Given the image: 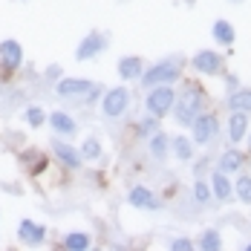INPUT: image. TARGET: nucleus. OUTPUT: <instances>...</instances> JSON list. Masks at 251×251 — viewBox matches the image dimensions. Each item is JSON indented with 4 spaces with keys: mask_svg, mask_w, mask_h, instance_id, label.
Instances as JSON below:
<instances>
[{
    "mask_svg": "<svg viewBox=\"0 0 251 251\" xmlns=\"http://www.w3.org/2000/svg\"><path fill=\"white\" fill-rule=\"evenodd\" d=\"M246 133H249V113H243V110H231V119H228V139H231V145L243 142Z\"/></svg>",
    "mask_w": 251,
    "mask_h": 251,
    "instance_id": "nucleus-15",
    "label": "nucleus"
},
{
    "mask_svg": "<svg viewBox=\"0 0 251 251\" xmlns=\"http://www.w3.org/2000/svg\"><path fill=\"white\" fill-rule=\"evenodd\" d=\"M90 243H93V240H90L87 231H70V234L64 237L61 246H64L67 251H84V249H90Z\"/></svg>",
    "mask_w": 251,
    "mask_h": 251,
    "instance_id": "nucleus-21",
    "label": "nucleus"
},
{
    "mask_svg": "<svg viewBox=\"0 0 251 251\" xmlns=\"http://www.w3.org/2000/svg\"><path fill=\"white\" fill-rule=\"evenodd\" d=\"M61 73H64V70H61L58 64H50V67H47V73H44V78H47V81H58Z\"/></svg>",
    "mask_w": 251,
    "mask_h": 251,
    "instance_id": "nucleus-31",
    "label": "nucleus"
},
{
    "mask_svg": "<svg viewBox=\"0 0 251 251\" xmlns=\"http://www.w3.org/2000/svg\"><path fill=\"white\" fill-rule=\"evenodd\" d=\"M119 78L122 81H136V78H142L145 73V61L139 58V55H125V58H119Z\"/></svg>",
    "mask_w": 251,
    "mask_h": 251,
    "instance_id": "nucleus-14",
    "label": "nucleus"
},
{
    "mask_svg": "<svg viewBox=\"0 0 251 251\" xmlns=\"http://www.w3.org/2000/svg\"><path fill=\"white\" fill-rule=\"evenodd\" d=\"M24 119H26V125H29V127H44V125H47V113H44V107H38V104L26 107Z\"/></svg>",
    "mask_w": 251,
    "mask_h": 251,
    "instance_id": "nucleus-25",
    "label": "nucleus"
},
{
    "mask_svg": "<svg viewBox=\"0 0 251 251\" xmlns=\"http://www.w3.org/2000/svg\"><path fill=\"white\" fill-rule=\"evenodd\" d=\"M211 32H214V41L223 44V47H231V44L237 41V32H234V26L228 24V21H217Z\"/></svg>",
    "mask_w": 251,
    "mask_h": 251,
    "instance_id": "nucleus-22",
    "label": "nucleus"
},
{
    "mask_svg": "<svg viewBox=\"0 0 251 251\" xmlns=\"http://www.w3.org/2000/svg\"><path fill=\"white\" fill-rule=\"evenodd\" d=\"M211 194H214V197H217L220 202L231 200V194H234V185L228 182V174L217 171V174L211 176Z\"/></svg>",
    "mask_w": 251,
    "mask_h": 251,
    "instance_id": "nucleus-16",
    "label": "nucleus"
},
{
    "mask_svg": "<svg viewBox=\"0 0 251 251\" xmlns=\"http://www.w3.org/2000/svg\"><path fill=\"white\" fill-rule=\"evenodd\" d=\"M249 151H251V136H249Z\"/></svg>",
    "mask_w": 251,
    "mask_h": 251,
    "instance_id": "nucleus-33",
    "label": "nucleus"
},
{
    "mask_svg": "<svg viewBox=\"0 0 251 251\" xmlns=\"http://www.w3.org/2000/svg\"><path fill=\"white\" fill-rule=\"evenodd\" d=\"M191 127H194V145H208V142L217 136V130H220L217 116H211V113H200V116L191 122Z\"/></svg>",
    "mask_w": 251,
    "mask_h": 251,
    "instance_id": "nucleus-9",
    "label": "nucleus"
},
{
    "mask_svg": "<svg viewBox=\"0 0 251 251\" xmlns=\"http://www.w3.org/2000/svg\"><path fill=\"white\" fill-rule=\"evenodd\" d=\"M107 35L104 32H90V35H84L81 38V44H78L75 50V61H93L101 50H107Z\"/></svg>",
    "mask_w": 251,
    "mask_h": 251,
    "instance_id": "nucleus-7",
    "label": "nucleus"
},
{
    "mask_svg": "<svg viewBox=\"0 0 251 251\" xmlns=\"http://www.w3.org/2000/svg\"><path fill=\"white\" fill-rule=\"evenodd\" d=\"M52 156H55L67 171H78V168H81V162H84V159H81V153H78V148H73L70 142H61V139H55V142H52Z\"/></svg>",
    "mask_w": 251,
    "mask_h": 251,
    "instance_id": "nucleus-10",
    "label": "nucleus"
},
{
    "mask_svg": "<svg viewBox=\"0 0 251 251\" xmlns=\"http://www.w3.org/2000/svg\"><path fill=\"white\" fill-rule=\"evenodd\" d=\"M93 87L96 84L87 81V78H58L55 81V96L58 99H84V96H90Z\"/></svg>",
    "mask_w": 251,
    "mask_h": 251,
    "instance_id": "nucleus-6",
    "label": "nucleus"
},
{
    "mask_svg": "<svg viewBox=\"0 0 251 251\" xmlns=\"http://www.w3.org/2000/svg\"><path fill=\"white\" fill-rule=\"evenodd\" d=\"M200 249H205V251L223 249V237H220V231H217V228H208V231L202 234V237H200Z\"/></svg>",
    "mask_w": 251,
    "mask_h": 251,
    "instance_id": "nucleus-26",
    "label": "nucleus"
},
{
    "mask_svg": "<svg viewBox=\"0 0 251 251\" xmlns=\"http://www.w3.org/2000/svg\"><path fill=\"white\" fill-rule=\"evenodd\" d=\"M243 165H246V156L237 151V148H231V151H226L220 156V168H217V171H223V174H237Z\"/></svg>",
    "mask_w": 251,
    "mask_h": 251,
    "instance_id": "nucleus-18",
    "label": "nucleus"
},
{
    "mask_svg": "<svg viewBox=\"0 0 251 251\" xmlns=\"http://www.w3.org/2000/svg\"><path fill=\"white\" fill-rule=\"evenodd\" d=\"M168 151H171V139L162 133V130H156V133H151V156L153 159H159V162H165V156H168Z\"/></svg>",
    "mask_w": 251,
    "mask_h": 251,
    "instance_id": "nucleus-19",
    "label": "nucleus"
},
{
    "mask_svg": "<svg viewBox=\"0 0 251 251\" xmlns=\"http://www.w3.org/2000/svg\"><path fill=\"white\" fill-rule=\"evenodd\" d=\"M47 125H50L58 136H75V130H78L75 119H73L70 113H64V110H55V113H50V116H47Z\"/></svg>",
    "mask_w": 251,
    "mask_h": 251,
    "instance_id": "nucleus-13",
    "label": "nucleus"
},
{
    "mask_svg": "<svg viewBox=\"0 0 251 251\" xmlns=\"http://www.w3.org/2000/svg\"><path fill=\"white\" fill-rule=\"evenodd\" d=\"M78 153H81V159H84V162H93V159H99V156H101V142L90 136V139H84V142H81Z\"/></svg>",
    "mask_w": 251,
    "mask_h": 251,
    "instance_id": "nucleus-24",
    "label": "nucleus"
},
{
    "mask_svg": "<svg viewBox=\"0 0 251 251\" xmlns=\"http://www.w3.org/2000/svg\"><path fill=\"white\" fill-rule=\"evenodd\" d=\"M174 101H176V90L171 84H156L148 90V99H145V107H148V113L156 116V119H162V116H168L171 110H174Z\"/></svg>",
    "mask_w": 251,
    "mask_h": 251,
    "instance_id": "nucleus-3",
    "label": "nucleus"
},
{
    "mask_svg": "<svg viewBox=\"0 0 251 251\" xmlns=\"http://www.w3.org/2000/svg\"><path fill=\"white\" fill-rule=\"evenodd\" d=\"M18 240L24 243V246H41L44 240H47V226H41V223H35V220H21L18 223Z\"/></svg>",
    "mask_w": 251,
    "mask_h": 251,
    "instance_id": "nucleus-11",
    "label": "nucleus"
},
{
    "mask_svg": "<svg viewBox=\"0 0 251 251\" xmlns=\"http://www.w3.org/2000/svg\"><path fill=\"white\" fill-rule=\"evenodd\" d=\"M0 67L6 73H18L24 67V44L21 41H15V38L0 41Z\"/></svg>",
    "mask_w": 251,
    "mask_h": 251,
    "instance_id": "nucleus-5",
    "label": "nucleus"
},
{
    "mask_svg": "<svg viewBox=\"0 0 251 251\" xmlns=\"http://www.w3.org/2000/svg\"><path fill=\"white\" fill-rule=\"evenodd\" d=\"M171 151H174L176 159H182V162H188L191 156H194V139H185V136H176L171 139Z\"/></svg>",
    "mask_w": 251,
    "mask_h": 251,
    "instance_id": "nucleus-23",
    "label": "nucleus"
},
{
    "mask_svg": "<svg viewBox=\"0 0 251 251\" xmlns=\"http://www.w3.org/2000/svg\"><path fill=\"white\" fill-rule=\"evenodd\" d=\"M228 110H243V113H251V90H243V87L231 90V96H228Z\"/></svg>",
    "mask_w": 251,
    "mask_h": 251,
    "instance_id": "nucleus-20",
    "label": "nucleus"
},
{
    "mask_svg": "<svg viewBox=\"0 0 251 251\" xmlns=\"http://www.w3.org/2000/svg\"><path fill=\"white\" fill-rule=\"evenodd\" d=\"M182 75V64H179V58H165V61H159V64H153L151 70H145L142 73V87H156V84H174L176 78Z\"/></svg>",
    "mask_w": 251,
    "mask_h": 251,
    "instance_id": "nucleus-2",
    "label": "nucleus"
},
{
    "mask_svg": "<svg viewBox=\"0 0 251 251\" xmlns=\"http://www.w3.org/2000/svg\"><path fill=\"white\" fill-rule=\"evenodd\" d=\"M156 130H159V119H156V116L145 119V122L139 125V133H142V136H151V133H156Z\"/></svg>",
    "mask_w": 251,
    "mask_h": 251,
    "instance_id": "nucleus-29",
    "label": "nucleus"
},
{
    "mask_svg": "<svg viewBox=\"0 0 251 251\" xmlns=\"http://www.w3.org/2000/svg\"><path fill=\"white\" fill-rule=\"evenodd\" d=\"M234 194H237V200L246 202V205H251V176H240L237 179V185H234Z\"/></svg>",
    "mask_w": 251,
    "mask_h": 251,
    "instance_id": "nucleus-27",
    "label": "nucleus"
},
{
    "mask_svg": "<svg viewBox=\"0 0 251 251\" xmlns=\"http://www.w3.org/2000/svg\"><path fill=\"white\" fill-rule=\"evenodd\" d=\"M171 249L174 251H191L194 249V243H191L188 237H176V240H171Z\"/></svg>",
    "mask_w": 251,
    "mask_h": 251,
    "instance_id": "nucleus-30",
    "label": "nucleus"
},
{
    "mask_svg": "<svg viewBox=\"0 0 251 251\" xmlns=\"http://www.w3.org/2000/svg\"><path fill=\"white\" fill-rule=\"evenodd\" d=\"M130 107V90L127 87H113L101 96V113L107 119H119L125 116V110Z\"/></svg>",
    "mask_w": 251,
    "mask_h": 251,
    "instance_id": "nucleus-4",
    "label": "nucleus"
},
{
    "mask_svg": "<svg viewBox=\"0 0 251 251\" xmlns=\"http://www.w3.org/2000/svg\"><path fill=\"white\" fill-rule=\"evenodd\" d=\"M211 197H214V194H211V188H208L205 182H197V185H194V200L197 202H208Z\"/></svg>",
    "mask_w": 251,
    "mask_h": 251,
    "instance_id": "nucleus-28",
    "label": "nucleus"
},
{
    "mask_svg": "<svg viewBox=\"0 0 251 251\" xmlns=\"http://www.w3.org/2000/svg\"><path fill=\"white\" fill-rule=\"evenodd\" d=\"M194 70L202 73V75H220L223 73V55L214 50H200L194 58H191Z\"/></svg>",
    "mask_w": 251,
    "mask_h": 251,
    "instance_id": "nucleus-8",
    "label": "nucleus"
},
{
    "mask_svg": "<svg viewBox=\"0 0 251 251\" xmlns=\"http://www.w3.org/2000/svg\"><path fill=\"white\" fill-rule=\"evenodd\" d=\"M202 104H205V90H202L200 84H194V81H188L185 87H182V93H176V101H174V119L179 125H191L197 116L202 113Z\"/></svg>",
    "mask_w": 251,
    "mask_h": 251,
    "instance_id": "nucleus-1",
    "label": "nucleus"
},
{
    "mask_svg": "<svg viewBox=\"0 0 251 251\" xmlns=\"http://www.w3.org/2000/svg\"><path fill=\"white\" fill-rule=\"evenodd\" d=\"M21 162H24V165L35 176L44 174V171H47V165H50V162H47V156L38 151V148H29V151H24V153H21Z\"/></svg>",
    "mask_w": 251,
    "mask_h": 251,
    "instance_id": "nucleus-17",
    "label": "nucleus"
},
{
    "mask_svg": "<svg viewBox=\"0 0 251 251\" xmlns=\"http://www.w3.org/2000/svg\"><path fill=\"white\" fill-rule=\"evenodd\" d=\"M127 202H130L133 208H145V211H156V208L162 205V202H159V197L153 194L151 188H145V185H136V188H130Z\"/></svg>",
    "mask_w": 251,
    "mask_h": 251,
    "instance_id": "nucleus-12",
    "label": "nucleus"
},
{
    "mask_svg": "<svg viewBox=\"0 0 251 251\" xmlns=\"http://www.w3.org/2000/svg\"><path fill=\"white\" fill-rule=\"evenodd\" d=\"M237 87H240V81H237L234 75H228V90H237Z\"/></svg>",
    "mask_w": 251,
    "mask_h": 251,
    "instance_id": "nucleus-32",
    "label": "nucleus"
}]
</instances>
